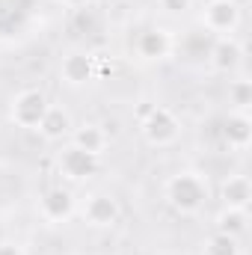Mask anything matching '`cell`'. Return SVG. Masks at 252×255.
<instances>
[{
  "label": "cell",
  "instance_id": "cell-1",
  "mask_svg": "<svg viewBox=\"0 0 252 255\" xmlns=\"http://www.w3.org/2000/svg\"><path fill=\"white\" fill-rule=\"evenodd\" d=\"M163 199L178 217H196L211 199L208 175L199 169H181V172L169 175L163 184Z\"/></svg>",
  "mask_w": 252,
  "mask_h": 255
},
{
  "label": "cell",
  "instance_id": "cell-2",
  "mask_svg": "<svg viewBox=\"0 0 252 255\" xmlns=\"http://www.w3.org/2000/svg\"><path fill=\"white\" fill-rule=\"evenodd\" d=\"M48 107H51L48 95H45L42 89L27 86V89H21V92H15V95H12V101H9V119H12V125H15V128L36 130Z\"/></svg>",
  "mask_w": 252,
  "mask_h": 255
},
{
  "label": "cell",
  "instance_id": "cell-3",
  "mask_svg": "<svg viewBox=\"0 0 252 255\" xmlns=\"http://www.w3.org/2000/svg\"><path fill=\"white\" fill-rule=\"evenodd\" d=\"M139 133H142V139H145L148 145L166 148V145H172V142L181 136V122H178V116H175L169 107L154 104V110L139 122Z\"/></svg>",
  "mask_w": 252,
  "mask_h": 255
},
{
  "label": "cell",
  "instance_id": "cell-4",
  "mask_svg": "<svg viewBox=\"0 0 252 255\" xmlns=\"http://www.w3.org/2000/svg\"><path fill=\"white\" fill-rule=\"evenodd\" d=\"M57 172H60V178L71 181V184L89 181V178H95L101 172V157L68 142V145H63V151L57 154Z\"/></svg>",
  "mask_w": 252,
  "mask_h": 255
},
{
  "label": "cell",
  "instance_id": "cell-5",
  "mask_svg": "<svg viewBox=\"0 0 252 255\" xmlns=\"http://www.w3.org/2000/svg\"><path fill=\"white\" fill-rule=\"evenodd\" d=\"M202 27L211 36H235L241 27V3L238 0H208L202 6Z\"/></svg>",
  "mask_w": 252,
  "mask_h": 255
},
{
  "label": "cell",
  "instance_id": "cell-6",
  "mask_svg": "<svg viewBox=\"0 0 252 255\" xmlns=\"http://www.w3.org/2000/svg\"><path fill=\"white\" fill-rule=\"evenodd\" d=\"M80 217H83V223L92 226V229H110V226L119 223L122 205H119V199H116L113 193H92V196L83 202Z\"/></svg>",
  "mask_w": 252,
  "mask_h": 255
},
{
  "label": "cell",
  "instance_id": "cell-7",
  "mask_svg": "<svg viewBox=\"0 0 252 255\" xmlns=\"http://www.w3.org/2000/svg\"><path fill=\"white\" fill-rule=\"evenodd\" d=\"M98 74V57L89 51H68L60 63V80L65 86H86Z\"/></svg>",
  "mask_w": 252,
  "mask_h": 255
},
{
  "label": "cell",
  "instance_id": "cell-8",
  "mask_svg": "<svg viewBox=\"0 0 252 255\" xmlns=\"http://www.w3.org/2000/svg\"><path fill=\"white\" fill-rule=\"evenodd\" d=\"M77 211V199L68 187H48L39 196V217L45 223H65Z\"/></svg>",
  "mask_w": 252,
  "mask_h": 255
},
{
  "label": "cell",
  "instance_id": "cell-9",
  "mask_svg": "<svg viewBox=\"0 0 252 255\" xmlns=\"http://www.w3.org/2000/svg\"><path fill=\"white\" fill-rule=\"evenodd\" d=\"M172 48H175V39H172V33L163 30V27H148V30H142V33L136 36V54H139L142 60H148V63L166 60V57L172 54Z\"/></svg>",
  "mask_w": 252,
  "mask_h": 255
},
{
  "label": "cell",
  "instance_id": "cell-10",
  "mask_svg": "<svg viewBox=\"0 0 252 255\" xmlns=\"http://www.w3.org/2000/svg\"><path fill=\"white\" fill-rule=\"evenodd\" d=\"M244 60V48L235 36H220L211 51H208V65L217 71V74H232Z\"/></svg>",
  "mask_w": 252,
  "mask_h": 255
},
{
  "label": "cell",
  "instance_id": "cell-11",
  "mask_svg": "<svg viewBox=\"0 0 252 255\" xmlns=\"http://www.w3.org/2000/svg\"><path fill=\"white\" fill-rule=\"evenodd\" d=\"M220 136L232 151H247L252 142V119L250 113H229L220 125Z\"/></svg>",
  "mask_w": 252,
  "mask_h": 255
},
{
  "label": "cell",
  "instance_id": "cell-12",
  "mask_svg": "<svg viewBox=\"0 0 252 255\" xmlns=\"http://www.w3.org/2000/svg\"><path fill=\"white\" fill-rule=\"evenodd\" d=\"M71 113L65 110L63 104H51L48 110H45V116H42V122H39V136L45 139V142H63L65 136H71Z\"/></svg>",
  "mask_w": 252,
  "mask_h": 255
},
{
  "label": "cell",
  "instance_id": "cell-13",
  "mask_svg": "<svg viewBox=\"0 0 252 255\" xmlns=\"http://www.w3.org/2000/svg\"><path fill=\"white\" fill-rule=\"evenodd\" d=\"M220 202L226 208H241V211H250L252 205V181L250 175L244 172H232L223 178L220 184Z\"/></svg>",
  "mask_w": 252,
  "mask_h": 255
},
{
  "label": "cell",
  "instance_id": "cell-14",
  "mask_svg": "<svg viewBox=\"0 0 252 255\" xmlns=\"http://www.w3.org/2000/svg\"><path fill=\"white\" fill-rule=\"evenodd\" d=\"M68 139H71V145H77V148H83V151H89V154H98V157H101V154L107 151V145H110V133L101 125H95V122L74 125Z\"/></svg>",
  "mask_w": 252,
  "mask_h": 255
},
{
  "label": "cell",
  "instance_id": "cell-15",
  "mask_svg": "<svg viewBox=\"0 0 252 255\" xmlns=\"http://www.w3.org/2000/svg\"><path fill=\"white\" fill-rule=\"evenodd\" d=\"M250 226V211H241V208H220L217 217H214V232H223V235H232V238H241Z\"/></svg>",
  "mask_w": 252,
  "mask_h": 255
},
{
  "label": "cell",
  "instance_id": "cell-16",
  "mask_svg": "<svg viewBox=\"0 0 252 255\" xmlns=\"http://www.w3.org/2000/svg\"><path fill=\"white\" fill-rule=\"evenodd\" d=\"M202 255H241V241L223 232H211L202 244Z\"/></svg>",
  "mask_w": 252,
  "mask_h": 255
},
{
  "label": "cell",
  "instance_id": "cell-17",
  "mask_svg": "<svg viewBox=\"0 0 252 255\" xmlns=\"http://www.w3.org/2000/svg\"><path fill=\"white\" fill-rule=\"evenodd\" d=\"M229 104H232L235 113H247L252 107V83L247 77L229 80Z\"/></svg>",
  "mask_w": 252,
  "mask_h": 255
},
{
  "label": "cell",
  "instance_id": "cell-18",
  "mask_svg": "<svg viewBox=\"0 0 252 255\" xmlns=\"http://www.w3.org/2000/svg\"><path fill=\"white\" fill-rule=\"evenodd\" d=\"M71 15H74V18H71V21H74V27H77V30H83V33H92V30L98 27V15H95V9H92V6L74 9Z\"/></svg>",
  "mask_w": 252,
  "mask_h": 255
},
{
  "label": "cell",
  "instance_id": "cell-19",
  "mask_svg": "<svg viewBox=\"0 0 252 255\" xmlns=\"http://www.w3.org/2000/svg\"><path fill=\"white\" fill-rule=\"evenodd\" d=\"M157 3H160V9L166 15H184L190 6H193V0H157Z\"/></svg>",
  "mask_w": 252,
  "mask_h": 255
},
{
  "label": "cell",
  "instance_id": "cell-20",
  "mask_svg": "<svg viewBox=\"0 0 252 255\" xmlns=\"http://www.w3.org/2000/svg\"><path fill=\"white\" fill-rule=\"evenodd\" d=\"M0 255H27L18 241H0Z\"/></svg>",
  "mask_w": 252,
  "mask_h": 255
},
{
  "label": "cell",
  "instance_id": "cell-21",
  "mask_svg": "<svg viewBox=\"0 0 252 255\" xmlns=\"http://www.w3.org/2000/svg\"><path fill=\"white\" fill-rule=\"evenodd\" d=\"M151 110H154V101H139V104H136V110H133L136 122H142V119H145V116H148Z\"/></svg>",
  "mask_w": 252,
  "mask_h": 255
},
{
  "label": "cell",
  "instance_id": "cell-22",
  "mask_svg": "<svg viewBox=\"0 0 252 255\" xmlns=\"http://www.w3.org/2000/svg\"><path fill=\"white\" fill-rule=\"evenodd\" d=\"M60 3H63L65 9H71V12L74 9H83V6H92V0H60Z\"/></svg>",
  "mask_w": 252,
  "mask_h": 255
}]
</instances>
